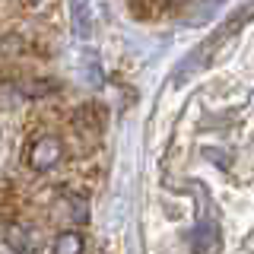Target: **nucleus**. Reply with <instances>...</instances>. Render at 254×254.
<instances>
[{
	"mask_svg": "<svg viewBox=\"0 0 254 254\" xmlns=\"http://www.w3.org/2000/svg\"><path fill=\"white\" fill-rule=\"evenodd\" d=\"M219 226H216V219H197V226L190 229V235H188V245H190V254H213L216 251V245H219Z\"/></svg>",
	"mask_w": 254,
	"mask_h": 254,
	"instance_id": "f257e3e1",
	"label": "nucleus"
},
{
	"mask_svg": "<svg viewBox=\"0 0 254 254\" xmlns=\"http://www.w3.org/2000/svg\"><path fill=\"white\" fill-rule=\"evenodd\" d=\"M70 19L79 38L92 35V0H70Z\"/></svg>",
	"mask_w": 254,
	"mask_h": 254,
	"instance_id": "f03ea898",
	"label": "nucleus"
},
{
	"mask_svg": "<svg viewBox=\"0 0 254 254\" xmlns=\"http://www.w3.org/2000/svg\"><path fill=\"white\" fill-rule=\"evenodd\" d=\"M29 159H32V165H35V169H51V165L61 159V143L51 140V137H48V140H38Z\"/></svg>",
	"mask_w": 254,
	"mask_h": 254,
	"instance_id": "7ed1b4c3",
	"label": "nucleus"
},
{
	"mask_svg": "<svg viewBox=\"0 0 254 254\" xmlns=\"http://www.w3.org/2000/svg\"><path fill=\"white\" fill-rule=\"evenodd\" d=\"M6 238H10L13 248H19V251H32V248H35V242H38V235L29 232V229H22V226H13L10 232H6Z\"/></svg>",
	"mask_w": 254,
	"mask_h": 254,
	"instance_id": "20e7f679",
	"label": "nucleus"
},
{
	"mask_svg": "<svg viewBox=\"0 0 254 254\" xmlns=\"http://www.w3.org/2000/svg\"><path fill=\"white\" fill-rule=\"evenodd\" d=\"M79 251H83V242L73 232H64L58 238V245H54V254H79Z\"/></svg>",
	"mask_w": 254,
	"mask_h": 254,
	"instance_id": "39448f33",
	"label": "nucleus"
},
{
	"mask_svg": "<svg viewBox=\"0 0 254 254\" xmlns=\"http://www.w3.org/2000/svg\"><path fill=\"white\" fill-rule=\"evenodd\" d=\"M26 3H38V0H26Z\"/></svg>",
	"mask_w": 254,
	"mask_h": 254,
	"instance_id": "423d86ee",
	"label": "nucleus"
}]
</instances>
